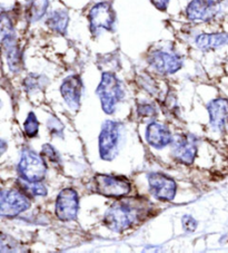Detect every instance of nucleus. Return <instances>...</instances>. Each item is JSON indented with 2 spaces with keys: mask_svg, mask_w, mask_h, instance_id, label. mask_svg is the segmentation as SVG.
I'll list each match as a JSON object with an SVG mask.
<instances>
[{
  "mask_svg": "<svg viewBox=\"0 0 228 253\" xmlns=\"http://www.w3.org/2000/svg\"><path fill=\"white\" fill-rule=\"evenodd\" d=\"M151 212L148 202L127 199L114 203L105 213L104 223L114 232H124L142 222Z\"/></svg>",
  "mask_w": 228,
  "mask_h": 253,
  "instance_id": "1",
  "label": "nucleus"
},
{
  "mask_svg": "<svg viewBox=\"0 0 228 253\" xmlns=\"http://www.w3.org/2000/svg\"><path fill=\"white\" fill-rule=\"evenodd\" d=\"M96 93L99 96L104 112L108 115H112L116 110L118 102L124 96V89L115 74L105 72Z\"/></svg>",
  "mask_w": 228,
  "mask_h": 253,
  "instance_id": "2",
  "label": "nucleus"
},
{
  "mask_svg": "<svg viewBox=\"0 0 228 253\" xmlns=\"http://www.w3.org/2000/svg\"><path fill=\"white\" fill-rule=\"evenodd\" d=\"M46 173L47 165L45 158L30 148L24 150L18 164V174L21 180L27 182H42L46 177Z\"/></svg>",
  "mask_w": 228,
  "mask_h": 253,
  "instance_id": "3",
  "label": "nucleus"
},
{
  "mask_svg": "<svg viewBox=\"0 0 228 253\" xmlns=\"http://www.w3.org/2000/svg\"><path fill=\"white\" fill-rule=\"evenodd\" d=\"M94 187L98 194L114 199L124 198L131 191L130 182L126 177L107 174H96Z\"/></svg>",
  "mask_w": 228,
  "mask_h": 253,
  "instance_id": "4",
  "label": "nucleus"
},
{
  "mask_svg": "<svg viewBox=\"0 0 228 253\" xmlns=\"http://www.w3.org/2000/svg\"><path fill=\"white\" fill-rule=\"evenodd\" d=\"M121 125L118 122L107 121L102 126L99 134V154L105 161H112L115 158L120 141Z\"/></svg>",
  "mask_w": 228,
  "mask_h": 253,
  "instance_id": "5",
  "label": "nucleus"
},
{
  "mask_svg": "<svg viewBox=\"0 0 228 253\" xmlns=\"http://www.w3.org/2000/svg\"><path fill=\"white\" fill-rule=\"evenodd\" d=\"M88 20L93 35H99L102 30L112 32L116 23V12L109 2H98L91 7Z\"/></svg>",
  "mask_w": 228,
  "mask_h": 253,
  "instance_id": "6",
  "label": "nucleus"
},
{
  "mask_svg": "<svg viewBox=\"0 0 228 253\" xmlns=\"http://www.w3.org/2000/svg\"><path fill=\"white\" fill-rule=\"evenodd\" d=\"M30 208V200L24 191L6 189L1 191L0 213L2 216L14 217Z\"/></svg>",
  "mask_w": 228,
  "mask_h": 253,
  "instance_id": "7",
  "label": "nucleus"
},
{
  "mask_svg": "<svg viewBox=\"0 0 228 253\" xmlns=\"http://www.w3.org/2000/svg\"><path fill=\"white\" fill-rule=\"evenodd\" d=\"M79 211V196L72 187L59 192L56 200L55 212L57 217L63 222L75 221Z\"/></svg>",
  "mask_w": 228,
  "mask_h": 253,
  "instance_id": "8",
  "label": "nucleus"
},
{
  "mask_svg": "<svg viewBox=\"0 0 228 253\" xmlns=\"http://www.w3.org/2000/svg\"><path fill=\"white\" fill-rule=\"evenodd\" d=\"M149 190L157 200L170 202L176 195L177 184L172 177L163 173L155 172L148 175Z\"/></svg>",
  "mask_w": 228,
  "mask_h": 253,
  "instance_id": "9",
  "label": "nucleus"
},
{
  "mask_svg": "<svg viewBox=\"0 0 228 253\" xmlns=\"http://www.w3.org/2000/svg\"><path fill=\"white\" fill-rule=\"evenodd\" d=\"M219 8V0H191L186 8V17L191 21L204 23L215 18Z\"/></svg>",
  "mask_w": 228,
  "mask_h": 253,
  "instance_id": "10",
  "label": "nucleus"
},
{
  "mask_svg": "<svg viewBox=\"0 0 228 253\" xmlns=\"http://www.w3.org/2000/svg\"><path fill=\"white\" fill-rule=\"evenodd\" d=\"M148 64L157 73L163 75H170L178 72L183 66V60L176 54L167 51H152L148 57Z\"/></svg>",
  "mask_w": 228,
  "mask_h": 253,
  "instance_id": "11",
  "label": "nucleus"
},
{
  "mask_svg": "<svg viewBox=\"0 0 228 253\" xmlns=\"http://www.w3.org/2000/svg\"><path fill=\"white\" fill-rule=\"evenodd\" d=\"M197 155V138L191 134H184L173 142V156L179 163L190 165Z\"/></svg>",
  "mask_w": 228,
  "mask_h": 253,
  "instance_id": "12",
  "label": "nucleus"
},
{
  "mask_svg": "<svg viewBox=\"0 0 228 253\" xmlns=\"http://www.w3.org/2000/svg\"><path fill=\"white\" fill-rule=\"evenodd\" d=\"M60 93L70 110H78L82 94V82L78 75L66 77L60 85Z\"/></svg>",
  "mask_w": 228,
  "mask_h": 253,
  "instance_id": "13",
  "label": "nucleus"
},
{
  "mask_svg": "<svg viewBox=\"0 0 228 253\" xmlns=\"http://www.w3.org/2000/svg\"><path fill=\"white\" fill-rule=\"evenodd\" d=\"M209 123L219 132H228V100L216 98L208 104Z\"/></svg>",
  "mask_w": 228,
  "mask_h": 253,
  "instance_id": "14",
  "label": "nucleus"
},
{
  "mask_svg": "<svg viewBox=\"0 0 228 253\" xmlns=\"http://www.w3.org/2000/svg\"><path fill=\"white\" fill-rule=\"evenodd\" d=\"M146 141L151 146L161 150L173 142V136L165 124L154 122L147 126Z\"/></svg>",
  "mask_w": 228,
  "mask_h": 253,
  "instance_id": "15",
  "label": "nucleus"
},
{
  "mask_svg": "<svg viewBox=\"0 0 228 253\" xmlns=\"http://www.w3.org/2000/svg\"><path fill=\"white\" fill-rule=\"evenodd\" d=\"M196 45L199 49L209 51L222 46L228 45V34L216 33V34H203L196 38Z\"/></svg>",
  "mask_w": 228,
  "mask_h": 253,
  "instance_id": "16",
  "label": "nucleus"
},
{
  "mask_svg": "<svg viewBox=\"0 0 228 253\" xmlns=\"http://www.w3.org/2000/svg\"><path fill=\"white\" fill-rule=\"evenodd\" d=\"M69 24L68 12L63 9H58L52 11L47 19V26L52 32L59 35H65L67 32Z\"/></svg>",
  "mask_w": 228,
  "mask_h": 253,
  "instance_id": "17",
  "label": "nucleus"
},
{
  "mask_svg": "<svg viewBox=\"0 0 228 253\" xmlns=\"http://www.w3.org/2000/svg\"><path fill=\"white\" fill-rule=\"evenodd\" d=\"M48 6H49L48 0H28L26 17L30 23H36L46 15Z\"/></svg>",
  "mask_w": 228,
  "mask_h": 253,
  "instance_id": "18",
  "label": "nucleus"
},
{
  "mask_svg": "<svg viewBox=\"0 0 228 253\" xmlns=\"http://www.w3.org/2000/svg\"><path fill=\"white\" fill-rule=\"evenodd\" d=\"M46 86V77L41 75H36V74H30L24 81V87L26 91L32 93V91H37L43 88Z\"/></svg>",
  "mask_w": 228,
  "mask_h": 253,
  "instance_id": "19",
  "label": "nucleus"
},
{
  "mask_svg": "<svg viewBox=\"0 0 228 253\" xmlns=\"http://www.w3.org/2000/svg\"><path fill=\"white\" fill-rule=\"evenodd\" d=\"M20 187L26 194H32L34 196H45L47 194V189L41 184V182H27L23 180Z\"/></svg>",
  "mask_w": 228,
  "mask_h": 253,
  "instance_id": "20",
  "label": "nucleus"
},
{
  "mask_svg": "<svg viewBox=\"0 0 228 253\" xmlns=\"http://www.w3.org/2000/svg\"><path fill=\"white\" fill-rule=\"evenodd\" d=\"M24 129H25V134L30 138L36 137L38 135L39 123H38L37 116L35 115V113L30 112L28 114L27 119H26V121H25Z\"/></svg>",
  "mask_w": 228,
  "mask_h": 253,
  "instance_id": "21",
  "label": "nucleus"
},
{
  "mask_svg": "<svg viewBox=\"0 0 228 253\" xmlns=\"http://www.w3.org/2000/svg\"><path fill=\"white\" fill-rule=\"evenodd\" d=\"M42 156L46 160L50 161L52 164H58L60 163V156L58 152L56 151V148L50 145V144H45L42 146Z\"/></svg>",
  "mask_w": 228,
  "mask_h": 253,
  "instance_id": "22",
  "label": "nucleus"
},
{
  "mask_svg": "<svg viewBox=\"0 0 228 253\" xmlns=\"http://www.w3.org/2000/svg\"><path fill=\"white\" fill-rule=\"evenodd\" d=\"M48 129L54 136L63 137L64 125L57 117H50L49 121H48Z\"/></svg>",
  "mask_w": 228,
  "mask_h": 253,
  "instance_id": "23",
  "label": "nucleus"
},
{
  "mask_svg": "<svg viewBox=\"0 0 228 253\" xmlns=\"http://www.w3.org/2000/svg\"><path fill=\"white\" fill-rule=\"evenodd\" d=\"M138 115L142 116L143 119H152L157 115V111L152 104H142L138 105Z\"/></svg>",
  "mask_w": 228,
  "mask_h": 253,
  "instance_id": "24",
  "label": "nucleus"
},
{
  "mask_svg": "<svg viewBox=\"0 0 228 253\" xmlns=\"http://www.w3.org/2000/svg\"><path fill=\"white\" fill-rule=\"evenodd\" d=\"M7 247H8V249L6 250V252H8V251H10V252L19 251L18 242H17L15 239H12L10 237H6V235L2 233V235H1V252L5 250Z\"/></svg>",
  "mask_w": 228,
  "mask_h": 253,
  "instance_id": "25",
  "label": "nucleus"
},
{
  "mask_svg": "<svg viewBox=\"0 0 228 253\" xmlns=\"http://www.w3.org/2000/svg\"><path fill=\"white\" fill-rule=\"evenodd\" d=\"M183 228L186 232H194L197 228V222L191 215H185L182 219Z\"/></svg>",
  "mask_w": 228,
  "mask_h": 253,
  "instance_id": "26",
  "label": "nucleus"
},
{
  "mask_svg": "<svg viewBox=\"0 0 228 253\" xmlns=\"http://www.w3.org/2000/svg\"><path fill=\"white\" fill-rule=\"evenodd\" d=\"M169 1L170 0H151V2L152 3V5H154L157 9L161 10V11H165L166 9H167Z\"/></svg>",
  "mask_w": 228,
  "mask_h": 253,
  "instance_id": "27",
  "label": "nucleus"
}]
</instances>
